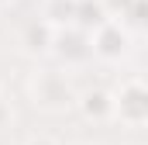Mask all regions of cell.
<instances>
[{
    "label": "cell",
    "mask_w": 148,
    "mask_h": 145,
    "mask_svg": "<svg viewBox=\"0 0 148 145\" xmlns=\"http://www.w3.org/2000/svg\"><path fill=\"white\" fill-rule=\"evenodd\" d=\"M48 52H55L59 55V62L66 66V69H73V66H86L90 59H93V48H90V31H83V28H59L55 38H52V48Z\"/></svg>",
    "instance_id": "277c9868"
},
{
    "label": "cell",
    "mask_w": 148,
    "mask_h": 145,
    "mask_svg": "<svg viewBox=\"0 0 148 145\" xmlns=\"http://www.w3.org/2000/svg\"><path fill=\"white\" fill-rule=\"evenodd\" d=\"M24 145H59V142H55L52 135H31V138H28Z\"/></svg>",
    "instance_id": "9c48e42d"
},
{
    "label": "cell",
    "mask_w": 148,
    "mask_h": 145,
    "mask_svg": "<svg viewBox=\"0 0 148 145\" xmlns=\"http://www.w3.org/2000/svg\"><path fill=\"white\" fill-rule=\"evenodd\" d=\"M131 28L117 17L100 21L93 31H90V48H93V59H103V62H121L127 52H131Z\"/></svg>",
    "instance_id": "7a4b0ae2"
},
{
    "label": "cell",
    "mask_w": 148,
    "mask_h": 145,
    "mask_svg": "<svg viewBox=\"0 0 148 145\" xmlns=\"http://www.w3.org/2000/svg\"><path fill=\"white\" fill-rule=\"evenodd\" d=\"M52 38H55V28L45 24L41 17H35V21L24 28V48L35 52V55L38 52H48V48H52Z\"/></svg>",
    "instance_id": "52a82bcc"
},
{
    "label": "cell",
    "mask_w": 148,
    "mask_h": 145,
    "mask_svg": "<svg viewBox=\"0 0 148 145\" xmlns=\"http://www.w3.org/2000/svg\"><path fill=\"white\" fill-rule=\"evenodd\" d=\"M28 97L38 110L45 114H62L76 104V90H73V79L66 76L62 69H38L31 72L28 79Z\"/></svg>",
    "instance_id": "6da1fadb"
},
{
    "label": "cell",
    "mask_w": 148,
    "mask_h": 145,
    "mask_svg": "<svg viewBox=\"0 0 148 145\" xmlns=\"http://www.w3.org/2000/svg\"><path fill=\"white\" fill-rule=\"evenodd\" d=\"M76 7H79V0H41V21L52 24L55 31L69 28V24H76Z\"/></svg>",
    "instance_id": "8992f818"
},
{
    "label": "cell",
    "mask_w": 148,
    "mask_h": 145,
    "mask_svg": "<svg viewBox=\"0 0 148 145\" xmlns=\"http://www.w3.org/2000/svg\"><path fill=\"white\" fill-rule=\"evenodd\" d=\"M114 121H121L124 128H141L148 121V90L138 76H131L114 93Z\"/></svg>",
    "instance_id": "3957f363"
},
{
    "label": "cell",
    "mask_w": 148,
    "mask_h": 145,
    "mask_svg": "<svg viewBox=\"0 0 148 145\" xmlns=\"http://www.w3.org/2000/svg\"><path fill=\"white\" fill-rule=\"evenodd\" d=\"M10 121H14V110H10V104H7V100L0 97V128H7Z\"/></svg>",
    "instance_id": "ba28073f"
},
{
    "label": "cell",
    "mask_w": 148,
    "mask_h": 145,
    "mask_svg": "<svg viewBox=\"0 0 148 145\" xmlns=\"http://www.w3.org/2000/svg\"><path fill=\"white\" fill-rule=\"evenodd\" d=\"M0 97H3V90H0Z\"/></svg>",
    "instance_id": "30bf717a"
},
{
    "label": "cell",
    "mask_w": 148,
    "mask_h": 145,
    "mask_svg": "<svg viewBox=\"0 0 148 145\" xmlns=\"http://www.w3.org/2000/svg\"><path fill=\"white\" fill-rule=\"evenodd\" d=\"M86 121H93V124H107L114 121V93L110 90H103V86H93V90H86V93H76V104H73Z\"/></svg>",
    "instance_id": "5b68a950"
}]
</instances>
